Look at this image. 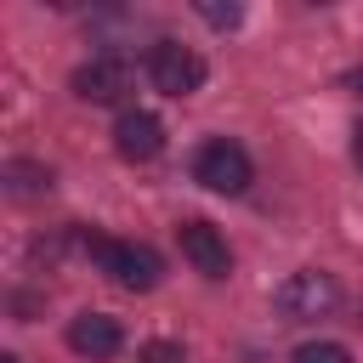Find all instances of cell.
<instances>
[{
	"mask_svg": "<svg viewBox=\"0 0 363 363\" xmlns=\"http://www.w3.org/2000/svg\"><path fill=\"white\" fill-rule=\"evenodd\" d=\"M85 250L102 261V272L119 284V289H153L164 278V261L153 244H136V238H102V233H85Z\"/></svg>",
	"mask_w": 363,
	"mask_h": 363,
	"instance_id": "cell-1",
	"label": "cell"
},
{
	"mask_svg": "<svg viewBox=\"0 0 363 363\" xmlns=\"http://www.w3.org/2000/svg\"><path fill=\"white\" fill-rule=\"evenodd\" d=\"M250 176H255V164H250V153L238 147V142H227V136H216V142H204L199 147V159H193V182L199 187H210V193H244L250 187Z\"/></svg>",
	"mask_w": 363,
	"mask_h": 363,
	"instance_id": "cell-2",
	"label": "cell"
},
{
	"mask_svg": "<svg viewBox=\"0 0 363 363\" xmlns=\"http://www.w3.org/2000/svg\"><path fill=\"white\" fill-rule=\"evenodd\" d=\"M147 79L164 91V96H193L204 85V57L193 45H176V40H159L153 57H147Z\"/></svg>",
	"mask_w": 363,
	"mask_h": 363,
	"instance_id": "cell-3",
	"label": "cell"
},
{
	"mask_svg": "<svg viewBox=\"0 0 363 363\" xmlns=\"http://www.w3.org/2000/svg\"><path fill=\"white\" fill-rule=\"evenodd\" d=\"M340 301V289H335V278L329 272H289L284 284H278V312L284 318H323L329 306Z\"/></svg>",
	"mask_w": 363,
	"mask_h": 363,
	"instance_id": "cell-4",
	"label": "cell"
},
{
	"mask_svg": "<svg viewBox=\"0 0 363 363\" xmlns=\"http://www.w3.org/2000/svg\"><path fill=\"white\" fill-rule=\"evenodd\" d=\"M176 244H182V255L193 261V272H204V278H227L233 272V255H227V238L210 227V221H182L176 227Z\"/></svg>",
	"mask_w": 363,
	"mask_h": 363,
	"instance_id": "cell-5",
	"label": "cell"
},
{
	"mask_svg": "<svg viewBox=\"0 0 363 363\" xmlns=\"http://www.w3.org/2000/svg\"><path fill=\"white\" fill-rule=\"evenodd\" d=\"M130 91V62H119V57H91V62H79L74 68V96L79 102H119Z\"/></svg>",
	"mask_w": 363,
	"mask_h": 363,
	"instance_id": "cell-6",
	"label": "cell"
},
{
	"mask_svg": "<svg viewBox=\"0 0 363 363\" xmlns=\"http://www.w3.org/2000/svg\"><path fill=\"white\" fill-rule=\"evenodd\" d=\"M113 147H119V159H130V164L159 159V147H164V119L147 113V108L119 113V125H113Z\"/></svg>",
	"mask_w": 363,
	"mask_h": 363,
	"instance_id": "cell-7",
	"label": "cell"
},
{
	"mask_svg": "<svg viewBox=\"0 0 363 363\" xmlns=\"http://www.w3.org/2000/svg\"><path fill=\"white\" fill-rule=\"evenodd\" d=\"M68 346H74L79 357H91V363L113 357V352L125 346V335H119V318H108V312H79V318L68 323Z\"/></svg>",
	"mask_w": 363,
	"mask_h": 363,
	"instance_id": "cell-8",
	"label": "cell"
},
{
	"mask_svg": "<svg viewBox=\"0 0 363 363\" xmlns=\"http://www.w3.org/2000/svg\"><path fill=\"white\" fill-rule=\"evenodd\" d=\"M289 363H352V352L340 340H306V346L289 352Z\"/></svg>",
	"mask_w": 363,
	"mask_h": 363,
	"instance_id": "cell-9",
	"label": "cell"
},
{
	"mask_svg": "<svg viewBox=\"0 0 363 363\" xmlns=\"http://www.w3.org/2000/svg\"><path fill=\"white\" fill-rule=\"evenodd\" d=\"M136 363H187V352H182L176 340H147V346L136 352Z\"/></svg>",
	"mask_w": 363,
	"mask_h": 363,
	"instance_id": "cell-10",
	"label": "cell"
},
{
	"mask_svg": "<svg viewBox=\"0 0 363 363\" xmlns=\"http://www.w3.org/2000/svg\"><path fill=\"white\" fill-rule=\"evenodd\" d=\"M199 17H204L210 28H233V23L244 17V6H216V0H204V6H199Z\"/></svg>",
	"mask_w": 363,
	"mask_h": 363,
	"instance_id": "cell-11",
	"label": "cell"
},
{
	"mask_svg": "<svg viewBox=\"0 0 363 363\" xmlns=\"http://www.w3.org/2000/svg\"><path fill=\"white\" fill-rule=\"evenodd\" d=\"M11 182H17L11 193H40V182L51 187V176H45V170H28V164H11Z\"/></svg>",
	"mask_w": 363,
	"mask_h": 363,
	"instance_id": "cell-12",
	"label": "cell"
},
{
	"mask_svg": "<svg viewBox=\"0 0 363 363\" xmlns=\"http://www.w3.org/2000/svg\"><path fill=\"white\" fill-rule=\"evenodd\" d=\"M352 153H357V164H363V125H357V142H352Z\"/></svg>",
	"mask_w": 363,
	"mask_h": 363,
	"instance_id": "cell-13",
	"label": "cell"
},
{
	"mask_svg": "<svg viewBox=\"0 0 363 363\" xmlns=\"http://www.w3.org/2000/svg\"><path fill=\"white\" fill-rule=\"evenodd\" d=\"M0 363H23V357H17V352H6V357H0Z\"/></svg>",
	"mask_w": 363,
	"mask_h": 363,
	"instance_id": "cell-14",
	"label": "cell"
}]
</instances>
